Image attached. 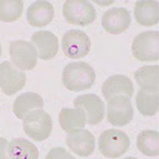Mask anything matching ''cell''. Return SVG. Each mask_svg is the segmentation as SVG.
<instances>
[{
	"instance_id": "obj_22",
	"label": "cell",
	"mask_w": 159,
	"mask_h": 159,
	"mask_svg": "<svg viewBox=\"0 0 159 159\" xmlns=\"http://www.w3.org/2000/svg\"><path fill=\"white\" fill-rule=\"evenodd\" d=\"M137 148L143 155L155 157L159 155V133L157 130H143L137 137Z\"/></svg>"
},
{
	"instance_id": "obj_3",
	"label": "cell",
	"mask_w": 159,
	"mask_h": 159,
	"mask_svg": "<svg viewBox=\"0 0 159 159\" xmlns=\"http://www.w3.org/2000/svg\"><path fill=\"white\" fill-rule=\"evenodd\" d=\"M63 15L70 25L85 27L97 18V12L91 2L87 0H68L63 6Z\"/></svg>"
},
{
	"instance_id": "obj_21",
	"label": "cell",
	"mask_w": 159,
	"mask_h": 159,
	"mask_svg": "<svg viewBox=\"0 0 159 159\" xmlns=\"http://www.w3.org/2000/svg\"><path fill=\"white\" fill-rule=\"evenodd\" d=\"M135 79L138 85L143 90H154L158 91V78H159V67L158 65L143 66L135 72Z\"/></svg>"
},
{
	"instance_id": "obj_8",
	"label": "cell",
	"mask_w": 159,
	"mask_h": 159,
	"mask_svg": "<svg viewBox=\"0 0 159 159\" xmlns=\"http://www.w3.org/2000/svg\"><path fill=\"white\" fill-rule=\"evenodd\" d=\"M134 118V108L129 99L123 96L114 97L107 102V120L115 126H124Z\"/></svg>"
},
{
	"instance_id": "obj_13",
	"label": "cell",
	"mask_w": 159,
	"mask_h": 159,
	"mask_svg": "<svg viewBox=\"0 0 159 159\" xmlns=\"http://www.w3.org/2000/svg\"><path fill=\"white\" fill-rule=\"evenodd\" d=\"M102 93L107 101L118 96H123L130 99L134 94V85L127 76L122 74H115L105 80L102 86Z\"/></svg>"
},
{
	"instance_id": "obj_2",
	"label": "cell",
	"mask_w": 159,
	"mask_h": 159,
	"mask_svg": "<svg viewBox=\"0 0 159 159\" xmlns=\"http://www.w3.org/2000/svg\"><path fill=\"white\" fill-rule=\"evenodd\" d=\"M98 147L103 156L116 159L127 152L129 148V138L122 130L107 129L100 135Z\"/></svg>"
},
{
	"instance_id": "obj_1",
	"label": "cell",
	"mask_w": 159,
	"mask_h": 159,
	"mask_svg": "<svg viewBox=\"0 0 159 159\" xmlns=\"http://www.w3.org/2000/svg\"><path fill=\"white\" fill-rule=\"evenodd\" d=\"M61 82L69 91L87 90L96 82V72L85 61H73L63 69Z\"/></svg>"
},
{
	"instance_id": "obj_23",
	"label": "cell",
	"mask_w": 159,
	"mask_h": 159,
	"mask_svg": "<svg viewBox=\"0 0 159 159\" xmlns=\"http://www.w3.org/2000/svg\"><path fill=\"white\" fill-rule=\"evenodd\" d=\"M24 11L21 0H0V21L14 22L20 18Z\"/></svg>"
},
{
	"instance_id": "obj_17",
	"label": "cell",
	"mask_w": 159,
	"mask_h": 159,
	"mask_svg": "<svg viewBox=\"0 0 159 159\" xmlns=\"http://www.w3.org/2000/svg\"><path fill=\"white\" fill-rule=\"evenodd\" d=\"M135 19L137 24L144 27H151L158 24L159 9L158 1L140 0L135 4Z\"/></svg>"
},
{
	"instance_id": "obj_4",
	"label": "cell",
	"mask_w": 159,
	"mask_h": 159,
	"mask_svg": "<svg viewBox=\"0 0 159 159\" xmlns=\"http://www.w3.org/2000/svg\"><path fill=\"white\" fill-rule=\"evenodd\" d=\"M158 31H144L138 34L132 43V53L141 61H155L159 58Z\"/></svg>"
},
{
	"instance_id": "obj_9",
	"label": "cell",
	"mask_w": 159,
	"mask_h": 159,
	"mask_svg": "<svg viewBox=\"0 0 159 159\" xmlns=\"http://www.w3.org/2000/svg\"><path fill=\"white\" fill-rule=\"evenodd\" d=\"M27 76L12 65L11 61H4L0 64V88L7 96L16 93L25 85Z\"/></svg>"
},
{
	"instance_id": "obj_11",
	"label": "cell",
	"mask_w": 159,
	"mask_h": 159,
	"mask_svg": "<svg viewBox=\"0 0 159 159\" xmlns=\"http://www.w3.org/2000/svg\"><path fill=\"white\" fill-rule=\"evenodd\" d=\"M130 24V14L125 7H112L102 16V27L109 34H121L129 29Z\"/></svg>"
},
{
	"instance_id": "obj_7",
	"label": "cell",
	"mask_w": 159,
	"mask_h": 159,
	"mask_svg": "<svg viewBox=\"0 0 159 159\" xmlns=\"http://www.w3.org/2000/svg\"><path fill=\"white\" fill-rule=\"evenodd\" d=\"M10 56L13 65L19 70H32L36 66L38 58L34 45L25 40L11 42Z\"/></svg>"
},
{
	"instance_id": "obj_18",
	"label": "cell",
	"mask_w": 159,
	"mask_h": 159,
	"mask_svg": "<svg viewBox=\"0 0 159 159\" xmlns=\"http://www.w3.org/2000/svg\"><path fill=\"white\" fill-rule=\"evenodd\" d=\"M60 125L65 132H71L74 129H83L87 119L86 114L81 108H63L58 115Z\"/></svg>"
},
{
	"instance_id": "obj_14",
	"label": "cell",
	"mask_w": 159,
	"mask_h": 159,
	"mask_svg": "<svg viewBox=\"0 0 159 159\" xmlns=\"http://www.w3.org/2000/svg\"><path fill=\"white\" fill-rule=\"evenodd\" d=\"M32 43L37 51L38 57L49 61L55 57L58 52V39L55 34L49 31H37L32 35Z\"/></svg>"
},
{
	"instance_id": "obj_16",
	"label": "cell",
	"mask_w": 159,
	"mask_h": 159,
	"mask_svg": "<svg viewBox=\"0 0 159 159\" xmlns=\"http://www.w3.org/2000/svg\"><path fill=\"white\" fill-rule=\"evenodd\" d=\"M43 107L42 96L35 92H25L17 97L13 104V112L18 119L24 120L30 114Z\"/></svg>"
},
{
	"instance_id": "obj_27",
	"label": "cell",
	"mask_w": 159,
	"mask_h": 159,
	"mask_svg": "<svg viewBox=\"0 0 159 159\" xmlns=\"http://www.w3.org/2000/svg\"><path fill=\"white\" fill-rule=\"evenodd\" d=\"M0 56H1V45H0Z\"/></svg>"
},
{
	"instance_id": "obj_15",
	"label": "cell",
	"mask_w": 159,
	"mask_h": 159,
	"mask_svg": "<svg viewBox=\"0 0 159 159\" xmlns=\"http://www.w3.org/2000/svg\"><path fill=\"white\" fill-rule=\"evenodd\" d=\"M53 17V6L46 0H38L33 2L27 10V20L32 27H45L52 21Z\"/></svg>"
},
{
	"instance_id": "obj_20",
	"label": "cell",
	"mask_w": 159,
	"mask_h": 159,
	"mask_svg": "<svg viewBox=\"0 0 159 159\" xmlns=\"http://www.w3.org/2000/svg\"><path fill=\"white\" fill-rule=\"evenodd\" d=\"M136 106L141 115L152 117L157 114L159 108L158 91L140 89L136 96Z\"/></svg>"
},
{
	"instance_id": "obj_24",
	"label": "cell",
	"mask_w": 159,
	"mask_h": 159,
	"mask_svg": "<svg viewBox=\"0 0 159 159\" xmlns=\"http://www.w3.org/2000/svg\"><path fill=\"white\" fill-rule=\"evenodd\" d=\"M45 159H75L68 151L63 148H53L46 155Z\"/></svg>"
},
{
	"instance_id": "obj_5",
	"label": "cell",
	"mask_w": 159,
	"mask_h": 159,
	"mask_svg": "<svg viewBox=\"0 0 159 159\" xmlns=\"http://www.w3.org/2000/svg\"><path fill=\"white\" fill-rule=\"evenodd\" d=\"M90 38L84 31L69 30L61 38V49L67 57L78 60L85 57L90 51Z\"/></svg>"
},
{
	"instance_id": "obj_19",
	"label": "cell",
	"mask_w": 159,
	"mask_h": 159,
	"mask_svg": "<svg viewBox=\"0 0 159 159\" xmlns=\"http://www.w3.org/2000/svg\"><path fill=\"white\" fill-rule=\"evenodd\" d=\"M7 154L11 159H38L39 153L34 143L25 138H16L9 143Z\"/></svg>"
},
{
	"instance_id": "obj_12",
	"label": "cell",
	"mask_w": 159,
	"mask_h": 159,
	"mask_svg": "<svg viewBox=\"0 0 159 159\" xmlns=\"http://www.w3.org/2000/svg\"><path fill=\"white\" fill-rule=\"evenodd\" d=\"M66 144L76 155L86 157L93 153L96 141L94 136L87 129H74L68 133Z\"/></svg>"
},
{
	"instance_id": "obj_25",
	"label": "cell",
	"mask_w": 159,
	"mask_h": 159,
	"mask_svg": "<svg viewBox=\"0 0 159 159\" xmlns=\"http://www.w3.org/2000/svg\"><path fill=\"white\" fill-rule=\"evenodd\" d=\"M7 147L9 142L6 138L0 137V159H9V154H7Z\"/></svg>"
},
{
	"instance_id": "obj_6",
	"label": "cell",
	"mask_w": 159,
	"mask_h": 159,
	"mask_svg": "<svg viewBox=\"0 0 159 159\" xmlns=\"http://www.w3.org/2000/svg\"><path fill=\"white\" fill-rule=\"evenodd\" d=\"M24 130L28 137L35 141H43L52 132V120L43 109L30 114L24 119Z\"/></svg>"
},
{
	"instance_id": "obj_10",
	"label": "cell",
	"mask_w": 159,
	"mask_h": 159,
	"mask_svg": "<svg viewBox=\"0 0 159 159\" xmlns=\"http://www.w3.org/2000/svg\"><path fill=\"white\" fill-rule=\"evenodd\" d=\"M73 105L76 108H81L85 111L88 124L97 125L104 119V102L97 94L87 93L76 97L73 101Z\"/></svg>"
},
{
	"instance_id": "obj_26",
	"label": "cell",
	"mask_w": 159,
	"mask_h": 159,
	"mask_svg": "<svg viewBox=\"0 0 159 159\" xmlns=\"http://www.w3.org/2000/svg\"><path fill=\"white\" fill-rule=\"evenodd\" d=\"M124 159H137V158H135V157H126V158H124Z\"/></svg>"
}]
</instances>
